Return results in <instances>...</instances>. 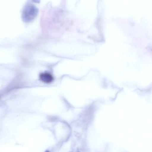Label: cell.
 <instances>
[{"label": "cell", "instance_id": "1", "mask_svg": "<svg viewBox=\"0 0 152 152\" xmlns=\"http://www.w3.org/2000/svg\"><path fill=\"white\" fill-rule=\"evenodd\" d=\"M38 12L37 9L33 4H27L23 8L22 11L23 20L26 22L31 21L36 17Z\"/></svg>", "mask_w": 152, "mask_h": 152}, {"label": "cell", "instance_id": "2", "mask_svg": "<svg viewBox=\"0 0 152 152\" xmlns=\"http://www.w3.org/2000/svg\"><path fill=\"white\" fill-rule=\"evenodd\" d=\"M39 79L42 82L45 83H50L52 82L54 78L50 73L45 72L41 73L39 76Z\"/></svg>", "mask_w": 152, "mask_h": 152}, {"label": "cell", "instance_id": "3", "mask_svg": "<svg viewBox=\"0 0 152 152\" xmlns=\"http://www.w3.org/2000/svg\"><path fill=\"white\" fill-rule=\"evenodd\" d=\"M45 152H49L48 151H46Z\"/></svg>", "mask_w": 152, "mask_h": 152}]
</instances>
